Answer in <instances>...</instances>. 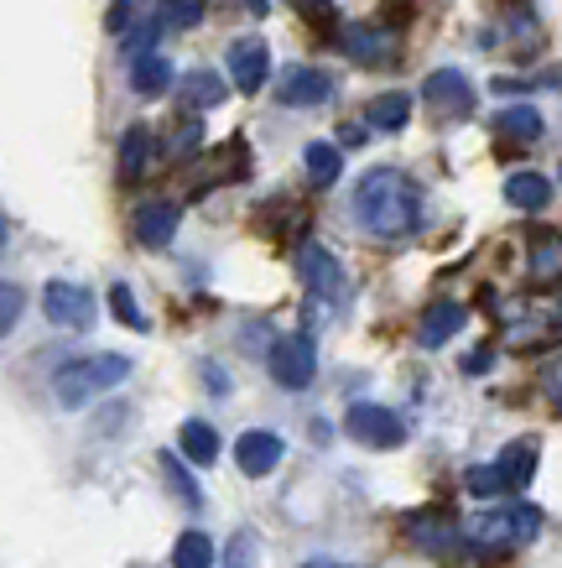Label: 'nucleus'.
Instances as JSON below:
<instances>
[{"label": "nucleus", "instance_id": "nucleus-1", "mask_svg": "<svg viewBox=\"0 0 562 568\" xmlns=\"http://www.w3.org/2000/svg\"><path fill=\"white\" fill-rule=\"evenodd\" d=\"M355 220L370 230V235H411L417 220H422V193L411 183L407 173H396V168H375V173L359 178L355 189Z\"/></svg>", "mask_w": 562, "mask_h": 568}, {"label": "nucleus", "instance_id": "nucleus-2", "mask_svg": "<svg viewBox=\"0 0 562 568\" xmlns=\"http://www.w3.org/2000/svg\"><path fill=\"white\" fill-rule=\"evenodd\" d=\"M125 376H131V361H125V355H84V361H69L52 376V396H58L63 407H84V402H94L100 392L120 386Z\"/></svg>", "mask_w": 562, "mask_h": 568}, {"label": "nucleus", "instance_id": "nucleus-3", "mask_svg": "<svg viewBox=\"0 0 562 568\" xmlns=\"http://www.w3.org/2000/svg\"><path fill=\"white\" fill-rule=\"evenodd\" d=\"M42 313H48L52 328H73V334L94 328V318H100L94 293L79 287V282H69V276H52L48 287H42Z\"/></svg>", "mask_w": 562, "mask_h": 568}, {"label": "nucleus", "instance_id": "nucleus-4", "mask_svg": "<svg viewBox=\"0 0 562 568\" xmlns=\"http://www.w3.org/2000/svg\"><path fill=\"white\" fill-rule=\"evenodd\" d=\"M344 433L365 448H401L407 444V423H401L391 407H380V402H355V407L344 413Z\"/></svg>", "mask_w": 562, "mask_h": 568}, {"label": "nucleus", "instance_id": "nucleus-5", "mask_svg": "<svg viewBox=\"0 0 562 568\" xmlns=\"http://www.w3.org/2000/svg\"><path fill=\"white\" fill-rule=\"evenodd\" d=\"M224 69H229L239 94H260V89H266V73H272V48H266L260 37H235V42L224 48Z\"/></svg>", "mask_w": 562, "mask_h": 568}, {"label": "nucleus", "instance_id": "nucleus-6", "mask_svg": "<svg viewBox=\"0 0 562 568\" xmlns=\"http://www.w3.org/2000/svg\"><path fill=\"white\" fill-rule=\"evenodd\" d=\"M318 371V355L307 345V334H287V339H276L272 345V376L276 386H287V392H303L307 381Z\"/></svg>", "mask_w": 562, "mask_h": 568}, {"label": "nucleus", "instance_id": "nucleus-7", "mask_svg": "<svg viewBox=\"0 0 562 568\" xmlns=\"http://www.w3.org/2000/svg\"><path fill=\"white\" fill-rule=\"evenodd\" d=\"M276 100L287 110H318V104L334 100V73L324 69H287L276 79Z\"/></svg>", "mask_w": 562, "mask_h": 568}, {"label": "nucleus", "instance_id": "nucleus-8", "mask_svg": "<svg viewBox=\"0 0 562 568\" xmlns=\"http://www.w3.org/2000/svg\"><path fill=\"white\" fill-rule=\"evenodd\" d=\"M407 537L422 552H432V558H459V552H474L469 527H453V521H443V517H411Z\"/></svg>", "mask_w": 562, "mask_h": 568}, {"label": "nucleus", "instance_id": "nucleus-9", "mask_svg": "<svg viewBox=\"0 0 562 568\" xmlns=\"http://www.w3.org/2000/svg\"><path fill=\"white\" fill-rule=\"evenodd\" d=\"M422 100L432 104L438 115H469V110H474V84H469L459 69H438V73H427Z\"/></svg>", "mask_w": 562, "mask_h": 568}, {"label": "nucleus", "instance_id": "nucleus-10", "mask_svg": "<svg viewBox=\"0 0 562 568\" xmlns=\"http://www.w3.org/2000/svg\"><path fill=\"white\" fill-rule=\"evenodd\" d=\"M282 454H287V444L276 438V433L266 428H251L235 438V465L251 475V480H260V475H272L276 465H282Z\"/></svg>", "mask_w": 562, "mask_h": 568}, {"label": "nucleus", "instance_id": "nucleus-11", "mask_svg": "<svg viewBox=\"0 0 562 568\" xmlns=\"http://www.w3.org/2000/svg\"><path fill=\"white\" fill-rule=\"evenodd\" d=\"M463 324H469L463 303L443 297V303H432V308L422 313V324H417V339H422V349H438V345H448V339H453Z\"/></svg>", "mask_w": 562, "mask_h": 568}, {"label": "nucleus", "instance_id": "nucleus-12", "mask_svg": "<svg viewBox=\"0 0 562 568\" xmlns=\"http://www.w3.org/2000/svg\"><path fill=\"white\" fill-rule=\"evenodd\" d=\"M172 235H177V204L156 199V204H141L136 209V241L141 245L162 251V245H172Z\"/></svg>", "mask_w": 562, "mask_h": 568}, {"label": "nucleus", "instance_id": "nucleus-13", "mask_svg": "<svg viewBox=\"0 0 562 568\" xmlns=\"http://www.w3.org/2000/svg\"><path fill=\"white\" fill-rule=\"evenodd\" d=\"M297 272H303V282L313 287V293H324V297H334V293L344 287L339 261L328 256L324 245H303V261H297Z\"/></svg>", "mask_w": 562, "mask_h": 568}, {"label": "nucleus", "instance_id": "nucleus-14", "mask_svg": "<svg viewBox=\"0 0 562 568\" xmlns=\"http://www.w3.org/2000/svg\"><path fill=\"white\" fill-rule=\"evenodd\" d=\"M177 448H183L187 465H214L219 459V433L208 428L204 417H187L183 428H177Z\"/></svg>", "mask_w": 562, "mask_h": 568}, {"label": "nucleus", "instance_id": "nucleus-15", "mask_svg": "<svg viewBox=\"0 0 562 568\" xmlns=\"http://www.w3.org/2000/svg\"><path fill=\"white\" fill-rule=\"evenodd\" d=\"M505 204L511 209H527V214H542L552 204V183L542 173H511L505 178Z\"/></svg>", "mask_w": 562, "mask_h": 568}, {"label": "nucleus", "instance_id": "nucleus-16", "mask_svg": "<svg viewBox=\"0 0 562 568\" xmlns=\"http://www.w3.org/2000/svg\"><path fill=\"white\" fill-rule=\"evenodd\" d=\"M146 162H152V131H146V125H131V131L120 136V183H141Z\"/></svg>", "mask_w": 562, "mask_h": 568}, {"label": "nucleus", "instance_id": "nucleus-17", "mask_svg": "<svg viewBox=\"0 0 562 568\" xmlns=\"http://www.w3.org/2000/svg\"><path fill=\"white\" fill-rule=\"evenodd\" d=\"M303 168H307V178H313L318 189H334V183H339V173H344V156H339V146L313 141V146L303 152Z\"/></svg>", "mask_w": 562, "mask_h": 568}, {"label": "nucleus", "instance_id": "nucleus-18", "mask_svg": "<svg viewBox=\"0 0 562 568\" xmlns=\"http://www.w3.org/2000/svg\"><path fill=\"white\" fill-rule=\"evenodd\" d=\"M365 121L375 131H401L411 121V94H375L370 110H365Z\"/></svg>", "mask_w": 562, "mask_h": 568}, {"label": "nucleus", "instance_id": "nucleus-19", "mask_svg": "<svg viewBox=\"0 0 562 568\" xmlns=\"http://www.w3.org/2000/svg\"><path fill=\"white\" fill-rule=\"evenodd\" d=\"M494 465L505 469L511 490H521V485H527L531 475H537V444H531V438H515V444H505V454H500Z\"/></svg>", "mask_w": 562, "mask_h": 568}, {"label": "nucleus", "instance_id": "nucleus-20", "mask_svg": "<svg viewBox=\"0 0 562 568\" xmlns=\"http://www.w3.org/2000/svg\"><path fill=\"white\" fill-rule=\"evenodd\" d=\"M167 84H172V63L162 52H146V58L131 63V89H136V94H162Z\"/></svg>", "mask_w": 562, "mask_h": 568}, {"label": "nucleus", "instance_id": "nucleus-21", "mask_svg": "<svg viewBox=\"0 0 562 568\" xmlns=\"http://www.w3.org/2000/svg\"><path fill=\"white\" fill-rule=\"evenodd\" d=\"M494 131H500V136H511V141H537L542 136V115H537L531 104H511V110H500V115H494Z\"/></svg>", "mask_w": 562, "mask_h": 568}, {"label": "nucleus", "instance_id": "nucleus-22", "mask_svg": "<svg viewBox=\"0 0 562 568\" xmlns=\"http://www.w3.org/2000/svg\"><path fill=\"white\" fill-rule=\"evenodd\" d=\"M344 42H349V58H355V63H386V58H391V37L375 32V27H349Z\"/></svg>", "mask_w": 562, "mask_h": 568}, {"label": "nucleus", "instance_id": "nucleus-23", "mask_svg": "<svg viewBox=\"0 0 562 568\" xmlns=\"http://www.w3.org/2000/svg\"><path fill=\"white\" fill-rule=\"evenodd\" d=\"M183 100L193 104V110H214V104H224V79L208 69H193L183 79Z\"/></svg>", "mask_w": 562, "mask_h": 568}, {"label": "nucleus", "instance_id": "nucleus-24", "mask_svg": "<svg viewBox=\"0 0 562 568\" xmlns=\"http://www.w3.org/2000/svg\"><path fill=\"white\" fill-rule=\"evenodd\" d=\"M172 568H214V542L204 532H183L172 548Z\"/></svg>", "mask_w": 562, "mask_h": 568}, {"label": "nucleus", "instance_id": "nucleus-25", "mask_svg": "<svg viewBox=\"0 0 562 568\" xmlns=\"http://www.w3.org/2000/svg\"><path fill=\"white\" fill-rule=\"evenodd\" d=\"M156 17H162L167 32H193V27L204 21V0H162Z\"/></svg>", "mask_w": 562, "mask_h": 568}, {"label": "nucleus", "instance_id": "nucleus-26", "mask_svg": "<svg viewBox=\"0 0 562 568\" xmlns=\"http://www.w3.org/2000/svg\"><path fill=\"white\" fill-rule=\"evenodd\" d=\"M531 272L542 276V282L562 276V235H537L531 241Z\"/></svg>", "mask_w": 562, "mask_h": 568}, {"label": "nucleus", "instance_id": "nucleus-27", "mask_svg": "<svg viewBox=\"0 0 562 568\" xmlns=\"http://www.w3.org/2000/svg\"><path fill=\"white\" fill-rule=\"evenodd\" d=\"M162 32H167V27H162V17H141L136 27L125 32V42H120V48H125V58L136 63V58H146V52H156V37H162Z\"/></svg>", "mask_w": 562, "mask_h": 568}, {"label": "nucleus", "instance_id": "nucleus-28", "mask_svg": "<svg viewBox=\"0 0 562 568\" xmlns=\"http://www.w3.org/2000/svg\"><path fill=\"white\" fill-rule=\"evenodd\" d=\"M162 475H167V485H172V496H177V500H187V506H198V500H204L198 480L183 469V459H177V454H162Z\"/></svg>", "mask_w": 562, "mask_h": 568}, {"label": "nucleus", "instance_id": "nucleus-29", "mask_svg": "<svg viewBox=\"0 0 562 568\" xmlns=\"http://www.w3.org/2000/svg\"><path fill=\"white\" fill-rule=\"evenodd\" d=\"M110 308H115L120 324L136 328V334H146V328H152V324H146V313L136 308V297H131V287H125V282H115V287H110Z\"/></svg>", "mask_w": 562, "mask_h": 568}, {"label": "nucleus", "instance_id": "nucleus-30", "mask_svg": "<svg viewBox=\"0 0 562 568\" xmlns=\"http://www.w3.org/2000/svg\"><path fill=\"white\" fill-rule=\"evenodd\" d=\"M463 485H469L474 496H484V500L500 496V490H511V480H505V469H500V465H474Z\"/></svg>", "mask_w": 562, "mask_h": 568}, {"label": "nucleus", "instance_id": "nucleus-31", "mask_svg": "<svg viewBox=\"0 0 562 568\" xmlns=\"http://www.w3.org/2000/svg\"><path fill=\"white\" fill-rule=\"evenodd\" d=\"M224 568H260V564H256V532H235V537H229Z\"/></svg>", "mask_w": 562, "mask_h": 568}, {"label": "nucleus", "instance_id": "nucleus-32", "mask_svg": "<svg viewBox=\"0 0 562 568\" xmlns=\"http://www.w3.org/2000/svg\"><path fill=\"white\" fill-rule=\"evenodd\" d=\"M21 303H27V293H21L17 282H6V287H0V328H6V334L17 328V318H21Z\"/></svg>", "mask_w": 562, "mask_h": 568}, {"label": "nucleus", "instance_id": "nucleus-33", "mask_svg": "<svg viewBox=\"0 0 562 568\" xmlns=\"http://www.w3.org/2000/svg\"><path fill=\"white\" fill-rule=\"evenodd\" d=\"M131 6H136V0H115V6H110V17H104V21H110V32H120V37L131 32V17H136Z\"/></svg>", "mask_w": 562, "mask_h": 568}, {"label": "nucleus", "instance_id": "nucleus-34", "mask_svg": "<svg viewBox=\"0 0 562 568\" xmlns=\"http://www.w3.org/2000/svg\"><path fill=\"white\" fill-rule=\"evenodd\" d=\"M542 392L552 396V402H562V355H558V361H552V365H546V371H542Z\"/></svg>", "mask_w": 562, "mask_h": 568}, {"label": "nucleus", "instance_id": "nucleus-35", "mask_svg": "<svg viewBox=\"0 0 562 568\" xmlns=\"http://www.w3.org/2000/svg\"><path fill=\"white\" fill-rule=\"evenodd\" d=\"M198 136H204V131H198V121L183 125V131H177V152H187V146H198Z\"/></svg>", "mask_w": 562, "mask_h": 568}, {"label": "nucleus", "instance_id": "nucleus-36", "mask_svg": "<svg viewBox=\"0 0 562 568\" xmlns=\"http://www.w3.org/2000/svg\"><path fill=\"white\" fill-rule=\"evenodd\" d=\"M339 136H344V146H365V131H359V125H344Z\"/></svg>", "mask_w": 562, "mask_h": 568}, {"label": "nucleus", "instance_id": "nucleus-37", "mask_svg": "<svg viewBox=\"0 0 562 568\" xmlns=\"http://www.w3.org/2000/svg\"><path fill=\"white\" fill-rule=\"evenodd\" d=\"M484 365H490V349H474V355L463 361V371H484Z\"/></svg>", "mask_w": 562, "mask_h": 568}, {"label": "nucleus", "instance_id": "nucleus-38", "mask_svg": "<svg viewBox=\"0 0 562 568\" xmlns=\"http://www.w3.org/2000/svg\"><path fill=\"white\" fill-rule=\"evenodd\" d=\"M245 11L251 17H272V0H245Z\"/></svg>", "mask_w": 562, "mask_h": 568}, {"label": "nucleus", "instance_id": "nucleus-39", "mask_svg": "<svg viewBox=\"0 0 562 568\" xmlns=\"http://www.w3.org/2000/svg\"><path fill=\"white\" fill-rule=\"evenodd\" d=\"M303 568H349V564H334V558H307Z\"/></svg>", "mask_w": 562, "mask_h": 568}, {"label": "nucleus", "instance_id": "nucleus-40", "mask_svg": "<svg viewBox=\"0 0 562 568\" xmlns=\"http://www.w3.org/2000/svg\"><path fill=\"white\" fill-rule=\"evenodd\" d=\"M287 6H303V0H287Z\"/></svg>", "mask_w": 562, "mask_h": 568}]
</instances>
